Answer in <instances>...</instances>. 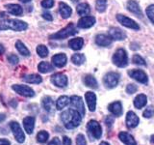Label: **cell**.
Returning <instances> with one entry per match:
<instances>
[{"label":"cell","mask_w":154,"mask_h":145,"mask_svg":"<svg viewBox=\"0 0 154 145\" xmlns=\"http://www.w3.org/2000/svg\"><path fill=\"white\" fill-rule=\"evenodd\" d=\"M143 117L144 118H151L154 116V106L150 105V106H148V108L143 111Z\"/></svg>","instance_id":"40"},{"label":"cell","mask_w":154,"mask_h":145,"mask_svg":"<svg viewBox=\"0 0 154 145\" xmlns=\"http://www.w3.org/2000/svg\"><path fill=\"white\" fill-rule=\"evenodd\" d=\"M84 46V40L82 38H73L69 40V47L73 50H79Z\"/></svg>","instance_id":"25"},{"label":"cell","mask_w":154,"mask_h":145,"mask_svg":"<svg viewBox=\"0 0 154 145\" xmlns=\"http://www.w3.org/2000/svg\"><path fill=\"white\" fill-rule=\"evenodd\" d=\"M150 139H151V142H152V143H154V134H152V135H151Z\"/></svg>","instance_id":"54"},{"label":"cell","mask_w":154,"mask_h":145,"mask_svg":"<svg viewBox=\"0 0 154 145\" xmlns=\"http://www.w3.org/2000/svg\"><path fill=\"white\" fill-rule=\"evenodd\" d=\"M51 61L55 67L63 68L66 66V62H67V58H66V55L64 54V53H58V54H55L52 57Z\"/></svg>","instance_id":"16"},{"label":"cell","mask_w":154,"mask_h":145,"mask_svg":"<svg viewBox=\"0 0 154 145\" xmlns=\"http://www.w3.org/2000/svg\"><path fill=\"white\" fill-rule=\"evenodd\" d=\"M10 128H11V130L14 134V137L18 143H23L25 141V134H24V133L22 132L20 125H19L17 122L12 121V122L10 123Z\"/></svg>","instance_id":"7"},{"label":"cell","mask_w":154,"mask_h":145,"mask_svg":"<svg viewBox=\"0 0 154 145\" xmlns=\"http://www.w3.org/2000/svg\"><path fill=\"white\" fill-rule=\"evenodd\" d=\"M85 99L87 102V105H88V108L90 111H94L96 108V96L94 92H87L85 94Z\"/></svg>","instance_id":"18"},{"label":"cell","mask_w":154,"mask_h":145,"mask_svg":"<svg viewBox=\"0 0 154 145\" xmlns=\"http://www.w3.org/2000/svg\"><path fill=\"white\" fill-rule=\"evenodd\" d=\"M21 2H23V3H28V2H30L31 0H20Z\"/></svg>","instance_id":"53"},{"label":"cell","mask_w":154,"mask_h":145,"mask_svg":"<svg viewBox=\"0 0 154 145\" xmlns=\"http://www.w3.org/2000/svg\"><path fill=\"white\" fill-rule=\"evenodd\" d=\"M4 52H5V47H4L3 45H1V44H0V55L3 54Z\"/></svg>","instance_id":"50"},{"label":"cell","mask_w":154,"mask_h":145,"mask_svg":"<svg viewBox=\"0 0 154 145\" xmlns=\"http://www.w3.org/2000/svg\"><path fill=\"white\" fill-rule=\"evenodd\" d=\"M42 18L46 19V21H53V18H52V14L50 13H48V12H43L42 13Z\"/></svg>","instance_id":"46"},{"label":"cell","mask_w":154,"mask_h":145,"mask_svg":"<svg viewBox=\"0 0 154 145\" xmlns=\"http://www.w3.org/2000/svg\"><path fill=\"white\" fill-rule=\"evenodd\" d=\"M61 120L65 127L69 130L77 128L82 121V115L77 110L70 108L66 109L61 114Z\"/></svg>","instance_id":"1"},{"label":"cell","mask_w":154,"mask_h":145,"mask_svg":"<svg viewBox=\"0 0 154 145\" xmlns=\"http://www.w3.org/2000/svg\"><path fill=\"white\" fill-rule=\"evenodd\" d=\"M0 145H11V142L6 138H1L0 139Z\"/></svg>","instance_id":"49"},{"label":"cell","mask_w":154,"mask_h":145,"mask_svg":"<svg viewBox=\"0 0 154 145\" xmlns=\"http://www.w3.org/2000/svg\"><path fill=\"white\" fill-rule=\"evenodd\" d=\"M38 71L42 72V74H47V72H50L52 71H54V67H53L50 63L48 62H41L40 64L38 65Z\"/></svg>","instance_id":"30"},{"label":"cell","mask_w":154,"mask_h":145,"mask_svg":"<svg viewBox=\"0 0 154 145\" xmlns=\"http://www.w3.org/2000/svg\"><path fill=\"white\" fill-rule=\"evenodd\" d=\"M69 104H70V98H69L67 96H61L56 102V108L58 110H62Z\"/></svg>","instance_id":"29"},{"label":"cell","mask_w":154,"mask_h":145,"mask_svg":"<svg viewBox=\"0 0 154 145\" xmlns=\"http://www.w3.org/2000/svg\"><path fill=\"white\" fill-rule=\"evenodd\" d=\"M28 25L26 22L18 19H5V21H0V30H8L11 29L14 31H23L27 29Z\"/></svg>","instance_id":"2"},{"label":"cell","mask_w":154,"mask_h":145,"mask_svg":"<svg viewBox=\"0 0 154 145\" xmlns=\"http://www.w3.org/2000/svg\"><path fill=\"white\" fill-rule=\"evenodd\" d=\"M84 83L86 86L90 87V88L93 89H97L98 88V83L97 80L95 79V77L91 75H87L84 77Z\"/></svg>","instance_id":"28"},{"label":"cell","mask_w":154,"mask_h":145,"mask_svg":"<svg viewBox=\"0 0 154 145\" xmlns=\"http://www.w3.org/2000/svg\"><path fill=\"white\" fill-rule=\"evenodd\" d=\"M140 119L133 111H128L126 114V126L129 129H134L139 125Z\"/></svg>","instance_id":"15"},{"label":"cell","mask_w":154,"mask_h":145,"mask_svg":"<svg viewBox=\"0 0 154 145\" xmlns=\"http://www.w3.org/2000/svg\"><path fill=\"white\" fill-rule=\"evenodd\" d=\"M146 13L148 19L154 24V5H149L146 10Z\"/></svg>","instance_id":"39"},{"label":"cell","mask_w":154,"mask_h":145,"mask_svg":"<svg viewBox=\"0 0 154 145\" xmlns=\"http://www.w3.org/2000/svg\"><path fill=\"white\" fill-rule=\"evenodd\" d=\"M95 8L96 11H98L99 13L105 12L106 8H107V0H96Z\"/></svg>","instance_id":"36"},{"label":"cell","mask_w":154,"mask_h":145,"mask_svg":"<svg viewBox=\"0 0 154 145\" xmlns=\"http://www.w3.org/2000/svg\"><path fill=\"white\" fill-rule=\"evenodd\" d=\"M127 9L131 13L138 16L139 18L143 17V12H142L141 8H140V5L138 4L137 1H135V0H129L128 3H127Z\"/></svg>","instance_id":"21"},{"label":"cell","mask_w":154,"mask_h":145,"mask_svg":"<svg viewBox=\"0 0 154 145\" xmlns=\"http://www.w3.org/2000/svg\"><path fill=\"white\" fill-rule=\"evenodd\" d=\"M37 53L40 57L45 58L48 55V48L45 45H38L37 47Z\"/></svg>","instance_id":"37"},{"label":"cell","mask_w":154,"mask_h":145,"mask_svg":"<svg viewBox=\"0 0 154 145\" xmlns=\"http://www.w3.org/2000/svg\"><path fill=\"white\" fill-rule=\"evenodd\" d=\"M42 108H45V110L50 112V111H52V109H53V106H54V102H53L51 97L45 96L42 98Z\"/></svg>","instance_id":"32"},{"label":"cell","mask_w":154,"mask_h":145,"mask_svg":"<svg viewBox=\"0 0 154 145\" xmlns=\"http://www.w3.org/2000/svg\"><path fill=\"white\" fill-rule=\"evenodd\" d=\"M94 23H95V18L90 17V16H85V17H82L78 21L77 26L82 29H87V28L94 26Z\"/></svg>","instance_id":"14"},{"label":"cell","mask_w":154,"mask_h":145,"mask_svg":"<svg viewBox=\"0 0 154 145\" xmlns=\"http://www.w3.org/2000/svg\"><path fill=\"white\" fill-rule=\"evenodd\" d=\"M119 75L118 72H107L103 77L104 85L109 89L115 88V87L119 84Z\"/></svg>","instance_id":"6"},{"label":"cell","mask_w":154,"mask_h":145,"mask_svg":"<svg viewBox=\"0 0 154 145\" xmlns=\"http://www.w3.org/2000/svg\"><path fill=\"white\" fill-rule=\"evenodd\" d=\"M87 130H88L89 135L94 139H99L102 135V128L100 124L95 120H91L87 124Z\"/></svg>","instance_id":"5"},{"label":"cell","mask_w":154,"mask_h":145,"mask_svg":"<svg viewBox=\"0 0 154 145\" xmlns=\"http://www.w3.org/2000/svg\"><path fill=\"white\" fill-rule=\"evenodd\" d=\"M5 8L10 14H14V16H22L23 14V9L18 4H8L5 6Z\"/></svg>","instance_id":"24"},{"label":"cell","mask_w":154,"mask_h":145,"mask_svg":"<svg viewBox=\"0 0 154 145\" xmlns=\"http://www.w3.org/2000/svg\"><path fill=\"white\" fill-rule=\"evenodd\" d=\"M48 137H49V134L46 130H41L37 134V141L38 143H45L48 140Z\"/></svg>","instance_id":"35"},{"label":"cell","mask_w":154,"mask_h":145,"mask_svg":"<svg viewBox=\"0 0 154 145\" xmlns=\"http://www.w3.org/2000/svg\"><path fill=\"white\" fill-rule=\"evenodd\" d=\"M63 144L64 145H71L70 138L67 137H64V138H63Z\"/></svg>","instance_id":"48"},{"label":"cell","mask_w":154,"mask_h":145,"mask_svg":"<svg viewBox=\"0 0 154 145\" xmlns=\"http://www.w3.org/2000/svg\"><path fill=\"white\" fill-rule=\"evenodd\" d=\"M48 145H61L60 139L58 138V137H54L49 143H48Z\"/></svg>","instance_id":"47"},{"label":"cell","mask_w":154,"mask_h":145,"mask_svg":"<svg viewBox=\"0 0 154 145\" xmlns=\"http://www.w3.org/2000/svg\"><path fill=\"white\" fill-rule=\"evenodd\" d=\"M76 11H77V14H79V16H88L91 12V8L89 6V4L87 3H80L77 5L76 7Z\"/></svg>","instance_id":"31"},{"label":"cell","mask_w":154,"mask_h":145,"mask_svg":"<svg viewBox=\"0 0 154 145\" xmlns=\"http://www.w3.org/2000/svg\"><path fill=\"white\" fill-rule=\"evenodd\" d=\"M119 138L120 139V141L123 142L125 145H137V142H136V140L134 139V137L126 132H120L119 134Z\"/></svg>","instance_id":"22"},{"label":"cell","mask_w":154,"mask_h":145,"mask_svg":"<svg viewBox=\"0 0 154 145\" xmlns=\"http://www.w3.org/2000/svg\"><path fill=\"white\" fill-rule=\"evenodd\" d=\"M117 19L122 25L127 27V28L134 29V30H139L140 29V26L136 23V21H133L132 18L123 16V14H117Z\"/></svg>","instance_id":"11"},{"label":"cell","mask_w":154,"mask_h":145,"mask_svg":"<svg viewBox=\"0 0 154 145\" xmlns=\"http://www.w3.org/2000/svg\"><path fill=\"white\" fill-rule=\"evenodd\" d=\"M146 103H147V98L143 94H140L134 99V106L138 109L143 108L146 105Z\"/></svg>","instance_id":"27"},{"label":"cell","mask_w":154,"mask_h":145,"mask_svg":"<svg viewBox=\"0 0 154 145\" xmlns=\"http://www.w3.org/2000/svg\"><path fill=\"white\" fill-rule=\"evenodd\" d=\"M51 82L57 87L63 88V87H66L67 85V77L64 74L57 72V74H54L51 76Z\"/></svg>","instance_id":"12"},{"label":"cell","mask_w":154,"mask_h":145,"mask_svg":"<svg viewBox=\"0 0 154 145\" xmlns=\"http://www.w3.org/2000/svg\"><path fill=\"white\" fill-rule=\"evenodd\" d=\"M86 61V57L84 54H81V53H75L71 56V62L73 63L76 66H80Z\"/></svg>","instance_id":"34"},{"label":"cell","mask_w":154,"mask_h":145,"mask_svg":"<svg viewBox=\"0 0 154 145\" xmlns=\"http://www.w3.org/2000/svg\"><path fill=\"white\" fill-rule=\"evenodd\" d=\"M35 122L36 119L34 116H27L23 119V127L28 134H31L33 133L34 129H35Z\"/></svg>","instance_id":"17"},{"label":"cell","mask_w":154,"mask_h":145,"mask_svg":"<svg viewBox=\"0 0 154 145\" xmlns=\"http://www.w3.org/2000/svg\"><path fill=\"white\" fill-rule=\"evenodd\" d=\"M109 36L112 40L115 41H122L126 38V33H125L122 29L118 27H113L109 29Z\"/></svg>","instance_id":"13"},{"label":"cell","mask_w":154,"mask_h":145,"mask_svg":"<svg viewBox=\"0 0 154 145\" xmlns=\"http://www.w3.org/2000/svg\"><path fill=\"white\" fill-rule=\"evenodd\" d=\"M13 90H14L18 95L27 97V98H32L35 96V91H34L31 87L27 85H22V84H14L12 86Z\"/></svg>","instance_id":"8"},{"label":"cell","mask_w":154,"mask_h":145,"mask_svg":"<svg viewBox=\"0 0 154 145\" xmlns=\"http://www.w3.org/2000/svg\"><path fill=\"white\" fill-rule=\"evenodd\" d=\"M27 83H31V84H40L42 82V79L41 76L36 75V74H31V75H27L25 76H23L22 79Z\"/></svg>","instance_id":"26"},{"label":"cell","mask_w":154,"mask_h":145,"mask_svg":"<svg viewBox=\"0 0 154 145\" xmlns=\"http://www.w3.org/2000/svg\"><path fill=\"white\" fill-rule=\"evenodd\" d=\"M99 145H110V144L108 142H106V141H102V142H100Z\"/></svg>","instance_id":"52"},{"label":"cell","mask_w":154,"mask_h":145,"mask_svg":"<svg viewBox=\"0 0 154 145\" xmlns=\"http://www.w3.org/2000/svg\"><path fill=\"white\" fill-rule=\"evenodd\" d=\"M76 145H87V141L84 134H79L76 137Z\"/></svg>","instance_id":"41"},{"label":"cell","mask_w":154,"mask_h":145,"mask_svg":"<svg viewBox=\"0 0 154 145\" xmlns=\"http://www.w3.org/2000/svg\"><path fill=\"white\" fill-rule=\"evenodd\" d=\"M112 61L117 67H119V68L126 67L128 65L127 52L125 51V50H123V48H119V50L114 53Z\"/></svg>","instance_id":"4"},{"label":"cell","mask_w":154,"mask_h":145,"mask_svg":"<svg viewBox=\"0 0 154 145\" xmlns=\"http://www.w3.org/2000/svg\"><path fill=\"white\" fill-rule=\"evenodd\" d=\"M77 33H78V31H77L74 24L70 22L69 25H66L65 28L61 29V30L58 31L57 33H54V34H52V35H50L49 39H51V40H64V39L73 36Z\"/></svg>","instance_id":"3"},{"label":"cell","mask_w":154,"mask_h":145,"mask_svg":"<svg viewBox=\"0 0 154 145\" xmlns=\"http://www.w3.org/2000/svg\"><path fill=\"white\" fill-rule=\"evenodd\" d=\"M132 62L134 63V64H136V65L146 66V61H144V59H143V58L141 55H139V54L133 55V57H132Z\"/></svg>","instance_id":"38"},{"label":"cell","mask_w":154,"mask_h":145,"mask_svg":"<svg viewBox=\"0 0 154 145\" xmlns=\"http://www.w3.org/2000/svg\"><path fill=\"white\" fill-rule=\"evenodd\" d=\"M138 90V87L137 85H135V84H132V83H130L126 86V93L127 94H134L135 92H136Z\"/></svg>","instance_id":"44"},{"label":"cell","mask_w":154,"mask_h":145,"mask_svg":"<svg viewBox=\"0 0 154 145\" xmlns=\"http://www.w3.org/2000/svg\"><path fill=\"white\" fill-rule=\"evenodd\" d=\"M112 39L110 36L104 35V34H99L95 37V44L99 47H108L112 44Z\"/></svg>","instance_id":"20"},{"label":"cell","mask_w":154,"mask_h":145,"mask_svg":"<svg viewBox=\"0 0 154 145\" xmlns=\"http://www.w3.org/2000/svg\"><path fill=\"white\" fill-rule=\"evenodd\" d=\"M7 59L9 61L10 64H12V65H16L18 63L19 59H18V57L16 55V54H10L8 57H7Z\"/></svg>","instance_id":"43"},{"label":"cell","mask_w":154,"mask_h":145,"mask_svg":"<svg viewBox=\"0 0 154 145\" xmlns=\"http://www.w3.org/2000/svg\"><path fill=\"white\" fill-rule=\"evenodd\" d=\"M128 75L133 79L137 80L138 82L142 84H147L148 83V77L147 75L142 70H130L128 72Z\"/></svg>","instance_id":"9"},{"label":"cell","mask_w":154,"mask_h":145,"mask_svg":"<svg viewBox=\"0 0 154 145\" xmlns=\"http://www.w3.org/2000/svg\"><path fill=\"white\" fill-rule=\"evenodd\" d=\"M108 109L111 113L115 116H117V117H119V116H120L122 114V105L119 101L111 103L108 105Z\"/></svg>","instance_id":"19"},{"label":"cell","mask_w":154,"mask_h":145,"mask_svg":"<svg viewBox=\"0 0 154 145\" xmlns=\"http://www.w3.org/2000/svg\"><path fill=\"white\" fill-rule=\"evenodd\" d=\"M115 122V119L113 116H106V118H105V124L106 126H107L108 128H111L113 126Z\"/></svg>","instance_id":"45"},{"label":"cell","mask_w":154,"mask_h":145,"mask_svg":"<svg viewBox=\"0 0 154 145\" xmlns=\"http://www.w3.org/2000/svg\"><path fill=\"white\" fill-rule=\"evenodd\" d=\"M71 1H72V2H77L78 0H71Z\"/></svg>","instance_id":"55"},{"label":"cell","mask_w":154,"mask_h":145,"mask_svg":"<svg viewBox=\"0 0 154 145\" xmlns=\"http://www.w3.org/2000/svg\"><path fill=\"white\" fill-rule=\"evenodd\" d=\"M16 47H17V51L19 52V54H21L23 56H26V57L30 56V51H29V50L25 47V45H24L21 41L17 40L16 42Z\"/></svg>","instance_id":"33"},{"label":"cell","mask_w":154,"mask_h":145,"mask_svg":"<svg viewBox=\"0 0 154 145\" xmlns=\"http://www.w3.org/2000/svg\"><path fill=\"white\" fill-rule=\"evenodd\" d=\"M59 13L63 18H69L72 14V10L67 4H66L64 2H60L59 3Z\"/></svg>","instance_id":"23"},{"label":"cell","mask_w":154,"mask_h":145,"mask_svg":"<svg viewBox=\"0 0 154 145\" xmlns=\"http://www.w3.org/2000/svg\"><path fill=\"white\" fill-rule=\"evenodd\" d=\"M42 6L45 9H50L54 6V0H42Z\"/></svg>","instance_id":"42"},{"label":"cell","mask_w":154,"mask_h":145,"mask_svg":"<svg viewBox=\"0 0 154 145\" xmlns=\"http://www.w3.org/2000/svg\"><path fill=\"white\" fill-rule=\"evenodd\" d=\"M70 105L73 109L78 111L82 115V117L85 115V106H84L83 100H82L81 97L76 96V95L72 96L70 98Z\"/></svg>","instance_id":"10"},{"label":"cell","mask_w":154,"mask_h":145,"mask_svg":"<svg viewBox=\"0 0 154 145\" xmlns=\"http://www.w3.org/2000/svg\"><path fill=\"white\" fill-rule=\"evenodd\" d=\"M5 119H6V115H5V114H0V123H1L2 121H4Z\"/></svg>","instance_id":"51"}]
</instances>
